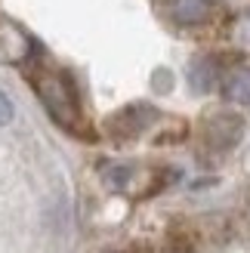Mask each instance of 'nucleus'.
<instances>
[{"label": "nucleus", "mask_w": 250, "mask_h": 253, "mask_svg": "<svg viewBox=\"0 0 250 253\" xmlns=\"http://www.w3.org/2000/svg\"><path fill=\"white\" fill-rule=\"evenodd\" d=\"M37 93H41L46 111L53 115L65 130L78 133V121H81V108H78V96H74V86L59 78V74H43L37 81Z\"/></svg>", "instance_id": "1"}, {"label": "nucleus", "mask_w": 250, "mask_h": 253, "mask_svg": "<svg viewBox=\"0 0 250 253\" xmlns=\"http://www.w3.org/2000/svg\"><path fill=\"white\" fill-rule=\"evenodd\" d=\"M244 133V121L232 111H222V115H213L204 126V139L210 148L216 151H229L232 145H238V139Z\"/></svg>", "instance_id": "2"}, {"label": "nucleus", "mask_w": 250, "mask_h": 253, "mask_svg": "<svg viewBox=\"0 0 250 253\" xmlns=\"http://www.w3.org/2000/svg\"><path fill=\"white\" fill-rule=\"evenodd\" d=\"M152 118H155V111L148 105H130V108H124V111H118V115L111 118V130H115L121 139H127V136L142 133L145 126L152 124Z\"/></svg>", "instance_id": "3"}, {"label": "nucleus", "mask_w": 250, "mask_h": 253, "mask_svg": "<svg viewBox=\"0 0 250 253\" xmlns=\"http://www.w3.org/2000/svg\"><path fill=\"white\" fill-rule=\"evenodd\" d=\"M222 96L229 102H238V105H247L250 102V68H238L232 71L226 84H222Z\"/></svg>", "instance_id": "4"}, {"label": "nucleus", "mask_w": 250, "mask_h": 253, "mask_svg": "<svg viewBox=\"0 0 250 253\" xmlns=\"http://www.w3.org/2000/svg\"><path fill=\"white\" fill-rule=\"evenodd\" d=\"M210 0H173V16H176L182 25H198L207 22L210 16Z\"/></svg>", "instance_id": "5"}, {"label": "nucleus", "mask_w": 250, "mask_h": 253, "mask_svg": "<svg viewBox=\"0 0 250 253\" xmlns=\"http://www.w3.org/2000/svg\"><path fill=\"white\" fill-rule=\"evenodd\" d=\"M189 84L198 93H207L216 86V62L213 59H195L189 68Z\"/></svg>", "instance_id": "6"}, {"label": "nucleus", "mask_w": 250, "mask_h": 253, "mask_svg": "<svg viewBox=\"0 0 250 253\" xmlns=\"http://www.w3.org/2000/svg\"><path fill=\"white\" fill-rule=\"evenodd\" d=\"M12 115H16V108H12V102H9V96L0 90V126L3 124H9L12 121Z\"/></svg>", "instance_id": "7"}]
</instances>
